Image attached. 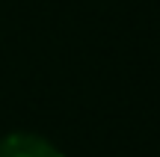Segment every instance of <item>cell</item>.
<instances>
[{"instance_id":"6da1fadb","label":"cell","mask_w":160,"mask_h":157,"mask_svg":"<svg viewBox=\"0 0 160 157\" xmlns=\"http://www.w3.org/2000/svg\"><path fill=\"white\" fill-rule=\"evenodd\" d=\"M0 157H62L53 142L36 134H9L0 140Z\"/></svg>"}]
</instances>
